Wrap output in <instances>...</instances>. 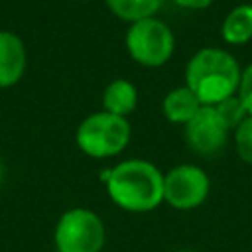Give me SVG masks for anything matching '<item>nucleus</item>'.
<instances>
[{
	"label": "nucleus",
	"instance_id": "obj_12",
	"mask_svg": "<svg viewBox=\"0 0 252 252\" xmlns=\"http://www.w3.org/2000/svg\"><path fill=\"white\" fill-rule=\"evenodd\" d=\"M104 2L116 18L134 24L138 20L154 18L159 12L163 0H104Z\"/></svg>",
	"mask_w": 252,
	"mask_h": 252
},
{
	"label": "nucleus",
	"instance_id": "obj_4",
	"mask_svg": "<svg viewBox=\"0 0 252 252\" xmlns=\"http://www.w3.org/2000/svg\"><path fill=\"white\" fill-rule=\"evenodd\" d=\"M124 45L138 65L161 67L175 51V35L163 20L154 16L130 24L124 35Z\"/></svg>",
	"mask_w": 252,
	"mask_h": 252
},
{
	"label": "nucleus",
	"instance_id": "obj_11",
	"mask_svg": "<svg viewBox=\"0 0 252 252\" xmlns=\"http://www.w3.org/2000/svg\"><path fill=\"white\" fill-rule=\"evenodd\" d=\"M220 37L228 45H246L252 41V4H238L224 16Z\"/></svg>",
	"mask_w": 252,
	"mask_h": 252
},
{
	"label": "nucleus",
	"instance_id": "obj_14",
	"mask_svg": "<svg viewBox=\"0 0 252 252\" xmlns=\"http://www.w3.org/2000/svg\"><path fill=\"white\" fill-rule=\"evenodd\" d=\"M234 148L238 158L252 165V116H246L234 130Z\"/></svg>",
	"mask_w": 252,
	"mask_h": 252
},
{
	"label": "nucleus",
	"instance_id": "obj_1",
	"mask_svg": "<svg viewBox=\"0 0 252 252\" xmlns=\"http://www.w3.org/2000/svg\"><path fill=\"white\" fill-rule=\"evenodd\" d=\"M110 201L126 213H150L163 203V173L148 159L130 158L100 171Z\"/></svg>",
	"mask_w": 252,
	"mask_h": 252
},
{
	"label": "nucleus",
	"instance_id": "obj_3",
	"mask_svg": "<svg viewBox=\"0 0 252 252\" xmlns=\"http://www.w3.org/2000/svg\"><path fill=\"white\" fill-rule=\"evenodd\" d=\"M132 128L128 118L98 110L81 120L75 132L79 150L94 159H106L122 154L130 144Z\"/></svg>",
	"mask_w": 252,
	"mask_h": 252
},
{
	"label": "nucleus",
	"instance_id": "obj_7",
	"mask_svg": "<svg viewBox=\"0 0 252 252\" xmlns=\"http://www.w3.org/2000/svg\"><path fill=\"white\" fill-rule=\"evenodd\" d=\"M228 126L222 122L215 106H201L197 114L183 126V136L187 146L199 156H215L219 154L228 140Z\"/></svg>",
	"mask_w": 252,
	"mask_h": 252
},
{
	"label": "nucleus",
	"instance_id": "obj_17",
	"mask_svg": "<svg viewBox=\"0 0 252 252\" xmlns=\"http://www.w3.org/2000/svg\"><path fill=\"white\" fill-rule=\"evenodd\" d=\"M173 252H197V250H189V248H179V250H173Z\"/></svg>",
	"mask_w": 252,
	"mask_h": 252
},
{
	"label": "nucleus",
	"instance_id": "obj_18",
	"mask_svg": "<svg viewBox=\"0 0 252 252\" xmlns=\"http://www.w3.org/2000/svg\"><path fill=\"white\" fill-rule=\"evenodd\" d=\"M77 2H87V0H77Z\"/></svg>",
	"mask_w": 252,
	"mask_h": 252
},
{
	"label": "nucleus",
	"instance_id": "obj_15",
	"mask_svg": "<svg viewBox=\"0 0 252 252\" xmlns=\"http://www.w3.org/2000/svg\"><path fill=\"white\" fill-rule=\"evenodd\" d=\"M236 96L240 98V102L244 104L246 112L252 116V63H248L242 73H240V83H238V91Z\"/></svg>",
	"mask_w": 252,
	"mask_h": 252
},
{
	"label": "nucleus",
	"instance_id": "obj_16",
	"mask_svg": "<svg viewBox=\"0 0 252 252\" xmlns=\"http://www.w3.org/2000/svg\"><path fill=\"white\" fill-rule=\"evenodd\" d=\"M215 0H173V4H177L179 8H185V10H205Z\"/></svg>",
	"mask_w": 252,
	"mask_h": 252
},
{
	"label": "nucleus",
	"instance_id": "obj_10",
	"mask_svg": "<svg viewBox=\"0 0 252 252\" xmlns=\"http://www.w3.org/2000/svg\"><path fill=\"white\" fill-rule=\"evenodd\" d=\"M138 106V89L128 79H114L102 91V110L126 118Z\"/></svg>",
	"mask_w": 252,
	"mask_h": 252
},
{
	"label": "nucleus",
	"instance_id": "obj_13",
	"mask_svg": "<svg viewBox=\"0 0 252 252\" xmlns=\"http://www.w3.org/2000/svg\"><path fill=\"white\" fill-rule=\"evenodd\" d=\"M215 110L219 112V116L222 118V122L228 126V130H236V126H238L246 116H250V114L246 112L244 104L240 102V98H238L236 94H232V96H228V98L217 102V104H215Z\"/></svg>",
	"mask_w": 252,
	"mask_h": 252
},
{
	"label": "nucleus",
	"instance_id": "obj_8",
	"mask_svg": "<svg viewBox=\"0 0 252 252\" xmlns=\"http://www.w3.org/2000/svg\"><path fill=\"white\" fill-rule=\"evenodd\" d=\"M28 53L20 35L0 30V89L14 87L26 73Z\"/></svg>",
	"mask_w": 252,
	"mask_h": 252
},
{
	"label": "nucleus",
	"instance_id": "obj_6",
	"mask_svg": "<svg viewBox=\"0 0 252 252\" xmlns=\"http://www.w3.org/2000/svg\"><path fill=\"white\" fill-rule=\"evenodd\" d=\"M211 191L209 173L193 163H179L163 173V203L177 211L201 207Z\"/></svg>",
	"mask_w": 252,
	"mask_h": 252
},
{
	"label": "nucleus",
	"instance_id": "obj_9",
	"mask_svg": "<svg viewBox=\"0 0 252 252\" xmlns=\"http://www.w3.org/2000/svg\"><path fill=\"white\" fill-rule=\"evenodd\" d=\"M201 106H203L201 100L187 85L171 89L161 100V112H163L165 120L171 124H177V126H185L197 114V110Z\"/></svg>",
	"mask_w": 252,
	"mask_h": 252
},
{
	"label": "nucleus",
	"instance_id": "obj_5",
	"mask_svg": "<svg viewBox=\"0 0 252 252\" xmlns=\"http://www.w3.org/2000/svg\"><path fill=\"white\" fill-rule=\"evenodd\" d=\"M53 240L57 252H100L106 240L104 222L94 211L73 207L59 217Z\"/></svg>",
	"mask_w": 252,
	"mask_h": 252
},
{
	"label": "nucleus",
	"instance_id": "obj_2",
	"mask_svg": "<svg viewBox=\"0 0 252 252\" xmlns=\"http://www.w3.org/2000/svg\"><path fill=\"white\" fill-rule=\"evenodd\" d=\"M240 65L232 53L220 47L197 49L185 67V85L197 94L201 104L217 102L236 94L240 83Z\"/></svg>",
	"mask_w": 252,
	"mask_h": 252
}]
</instances>
